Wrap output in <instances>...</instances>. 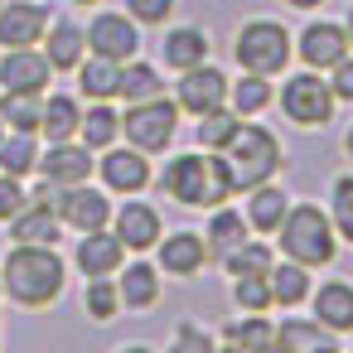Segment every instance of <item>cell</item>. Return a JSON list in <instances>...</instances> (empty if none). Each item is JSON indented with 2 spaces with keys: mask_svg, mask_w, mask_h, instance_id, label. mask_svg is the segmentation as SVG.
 I'll use <instances>...</instances> for the list:
<instances>
[{
  "mask_svg": "<svg viewBox=\"0 0 353 353\" xmlns=\"http://www.w3.org/2000/svg\"><path fill=\"white\" fill-rule=\"evenodd\" d=\"M343 155H348V160H353V126H348V131H343Z\"/></svg>",
  "mask_w": 353,
  "mask_h": 353,
  "instance_id": "48",
  "label": "cell"
},
{
  "mask_svg": "<svg viewBox=\"0 0 353 353\" xmlns=\"http://www.w3.org/2000/svg\"><path fill=\"white\" fill-rule=\"evenodd\" d=\"M218 343L223 348H276V324L266 314H247L242 310V319H228L218 329Z\"/></svg>",
  "mask_w": 353,
  "mask_h": 353,
  "instance_id": "31",
  "label": "cell"
},
{
  "mask_svg": "<svg viewBox=\"0 0 353 353\" xmlns=\"http://www.w3.org/2000/svg\"><path fill=\"white\" fill-rule=\"evenodd\" d=\"M208 54H213V44H208V30H199V25H174V30H165V44H160V59H165V68L184 73V68H199V63H208Z\"/></svg>",
  "mask_w": 353,
  "mask_h": 353,
  "instance_id": "21",
  "label": "cell"
},
{
  "mask_svg": "<svg viewBox=\"0 0 353 353\" xmlns=\"http://www.w3.org/2000/svg\"><path fill=\"white\" fill-rule=\"evenodd\" d=\"M97 174H102V189L107 194H141L150 189V155L136 150V145H107L97 150Z\"/></svg>",
  "mask_w": 353,
  "mask_h": 353,
  "instance_id": "11",
  "label": "cell"
},
{
  "mask_svg": "<svg viewBox=\"0 0 353 353\" xmlns=\"http://www.w3.org/2000/svg\"><path fill=\"white\" fill-rule=\"evenodd\" d=\"M155 266L160 276H179V281H194L203 266H208V247H203V232L194 228H179V232H160L155 242Z\"/></svg>",
  "mask_w": 353,
  "mask_h": 353,
  "instance_id": "12",
  "label": "cell"
},
{
  "mask_svg": "<svg viewBox=\"0 0 353 353\" xmlns=\"http://www.w3.org/2000/svg\"><path fill=\"white\" fill-rule=\"evenodd\" d=\"M59 223L73 228V232L107 228V223H112V194H107V189H92L88 179H83V184H68V189H63V203H59Z\"/></svg>",
  "mask_w": 353,
  "mask_h": 353,
  "instance_id": "16",
  "label": "cell"
},
{
  "mask_svg": "<svg viewBox=\"0 0 353 353\" xmlns=\"http://www.w3.org/2000/svg\"><path fill=\"white\" fill-rule=\"evenodd\" d=\"M0 136H6V121H0Z\"/></svg>",
  "mask_w": 353,
  "mask_h": 353,
  "instance_id": "50",
  "label": "cell"
},
{
  "mask_svg": "<svg viewBox=\"0 0 353 353\" xmlns=\"http://www.w3.org/2000/svg\"><path fill=\"white\" fill-rule=\"evenodd\" d=\"M107 228L121 237V247H126V252H150V247L160 242V232H165V223H160L155 203H141L136 194H126V203H121V208H112V223H107Z\"/></svg>",
  "mask_w": 353,
  "mask_h": 353,
  "instance_id": "14",
  "label": "cell"
},
{
  "mask_svg": "<svg viewBox=\"0 0 353 353\" xmlns=\"http://www.w3.org/2000/svg\"><path fill=\"white\" fill-rule=\"evenodd\" d=\"M25 203H30L25 179H15V174H0V223H10V218H15Z\"/></svg>",
  "mask_w": 353,
  "mask_h": 353,
  "instance_id": "41",
  "label": "cell"
},
{
  "mask_svg": "<svg viewBox=\"0 0 353 353\" xmlns=\"http://www.w3.org/2000/svg\"><path fill=\"white\" fill-rule=\"evenodd\" d=\"M266 281H271V305H281V310H295V305H305V300H310V290H314V276H310V266H300V261H290V256L271 261Z\"/></svg>",
  "mask_w": 353,
  "mask_h": 353,
  "instance_id": "26",
  "label": "cell"
},
{
  "mask_svg": "<svg viewBox=\"0 0 353 353\" xmlns=\"http://www.w3.org/2000/svg\"><path fill=\"white\" fill-rule=\"evenodd\" d=\"M228 102V73L213 68V63H199V68H184L179 83H174V107L184 117H203L213 107Z\"/></svg>",
  "mask_w": 353,
  "mask_h": 353,
  "instance_id": "10",
  "label": "cell"
},
{
  "mask_svg": "<svg viewBox=\"0 0 353 353\" xmlns=\"http://www.w3.org/2000/svg\"><path fill=\"white\" fill-rule=\"evenodd\" d=\"M39 165V136L34 131H6L0 136V174L30 179Z\"/></svg>",
  "mask_w": 353,
  "mask_h": 353,
  "instance_id": "32",
  "label": "cell"
},
{
  "mask_svg": "<svg viewBox=\"0 0 353 353\" xmlns=\"http://www.w3.org/2000/svg\"><path fill=\"white\" fill-rule=\"evenodd\" d=\"M324 78H329V92H334L339 102H348V107H353V54H343Z\"/></svg>",
  "mask_w": 353,
  "mask_h": 353,
  "instance_id": "43",
  "label": "cell"
},
{
  "mask_svg": "<svg viewBox=\"0 0 353 353\" xmlns=\"http://www.w3.org/2000/svg\"><path fill=\"white\" fill-rule=\"evenodd\" d=\"M49 20L54 15L39 0H0V49H34Z\"/></svg>",
  "mask_w": 353,
  "mask_h": 353,
  "instance_id": "13",
  "label": "cell"
},
{
  "mask_svg": "<svg viewBox=\"0 0 353 353\" xmlns=\"http://www.w3.org/2000/svg\"><path fill=\"white\" fill-rule=\"evenodd\" d=\"M232 59H237L242 73H266V78H276V73H285V63L295 59V34H290L281 20L256 15V20L237 25V34H232Z\"/></svg>",
  "mask_w": 353,
  "mask_h": 353,
  "instance_id": "5",
  "label": "cell"
},
{
  "mask_svg": "<svg viewBox=\"0 0 353 353\" xmlns=\"http://www.w3.org/2000/svg\"><path fill=\"white\" fill-rule=\"evenodd\" d=\"M126 261V247L112 228H92V232H78V247H73V266L83 276H117Z\"/></svg>",
  "mask_w": 353,
  "mask_h": 353,
  "instance_id": "18",
  "label": "cell"
},
{
  "mask_svg": "<svg viewBox=\"0 0 353 353\" xmlns=\"http://www.w3.org/2000/svg\"><path fill=\"white\" fill-rule=\"evenodd\" d=\"M117 290H121V310H150V305H160V266L155 261H121Z\"/></svg>",
  "mask_w": 353,
  "mask_h": 353,
  "instance_id": "23",
  "label": "cell"
},
{
  "mask_svg": "<svg viewBox=\"0 0 353 353\" xmlns=\"http://www.w3.org/2000/svg\"><path fill=\"white\" fill-rule=\"evenodd\" d=\"M276 348H281V353H334V348H339V334L324 329L314 314H310V319L295 314V319H281V324H276Z\"/></svg>",
  "mask_w": 353,
  "mask_h": 353,
  "instance_id": "22",
  "label": "cell"
},
{
  "mask_svg": "<svg viewBox=\"0 0 353 353\" xmlns=\"http://www.w3.org/2000/svg\"><path fill=\"white\" fill-rule=\"evenodd\" d=\"M343 54H353V44H348V34H343V20H310L300 34H295V59L305 63V68H314V73H329Z\"/></svg>",
  "mask_w": 353,
  "mask_h": 353,
  "instance_id": "9",
  "label": "cell"
},
{
  "mask_svg": "<svg viewBox=\"0 0 353 353\" xmlns=\"http://www.w3.org/2000/svg\"><path fill=\"white\" fill-rule=\"evenodd\" d=\"M218 155H223L228 179H232L237 194H247V189H256V184H266V179H276L285 170V145L276 141V131H266V126H256L247 117H242V126L232 131V141Z\"/></svg>",
  "mask_w": 353,
  "mask_h": 353,
  "instance_id": "4",
  "label": "cell"
},
{
  "mask_svg": "<svg viewBox=\"0 0 353 353\" xmlns=\"http://www.w3.org/2000/svg\"><path fill=\"white\" fill-rule=\"evenodd\" d=\"M59 232H63V223H59V213H49V208H39V203H25L15 218H10V242H59Z\"/></svg>",
  "mask_w": 353,
  "mask_h": 353,
  "instance_id": "34",
  "label": "cell"
},
{
  "mask_svg": "<svg viewBox=\"0 0 353 353\" xmlns=\"http://www.w3.org/2000/svg\"><path fill=\"white\" fill-rule=\"evenodd\" d=\"M329 223H334L339 242H353V170L329 184Z\"/></svg>",
  "mask_w": 353,
  "mask_h": 353,
  "instance_id": "40",
  "label": "cell"
},
{
  "mask_svg": "<svg viewBox=\"0 0 353 353\" xmlns=\"http://www.w3.org/2000/svg\"><path fill=\"white\" fill-rule=\"evenodd\" d=\"M242 126V117L223 102V107H213V112H203V117H194V141L203 145V150H223L228 141H232V131Z\"/></svg>",
  "mask_w": 353,
  "mask_h": 353,
  "instance_id": "37",
  "label": "cell"
},
{
  "mask_svg": "<svg viewBox=\"0 0 353 353\" xmlns=\"http://www.w3.org/2000/svg\"><path fill=\"white\" fill-rule=\"evenodd\" d=\"M271 237H276V252H281V256H290V261H300V266H310V271L334 266V256H339V232H334V223H329V208H319V203H310V199L290 203L285 218H281V228H276Z\"/></svg>",
  "mask_w": 353,
  "mask_h": 353,
  "instance_id": "3",
  "label": "cell"
},
{
  "mask_svg": "<svg viewBox=\"0 0 353 353\" xmlns=\"http://www.w3.org/2000/svg\"><path fill=\"white\" fill-rule=\"evenodd\" d=\"M213 343H218V339H213L208 329H199V324H179V334H174V348H199V353H203V348H213Z\"/></svg>",
  "mask_w": 353,
  "mask_h": 353,
  "instance_id": "45",
  "label": "cell"
},
{
  "mask_svg": "<svg viewBox=\"0 0 353 353\" xmlns=\"http://www.w3.org/2000/svg\"><path fill=\"white\" fill-rule=\"evenodd\" d=\"M271 102H276V88H271L266 73H242L237 83H228V107H232L237 117H256V112H266Z\"/></svg>",
  "mask_w": 353,
  "mask_h": 353,
  "instance_id": "33",
  "label": "cell"
},
{
  "mask_svg": "<svg viewBox=\"0 0 353 353\" xmlns=\"http://www.w3.org/2000/svg\"><path fill=\"white\" fill-rule=\"evenodd\" d=\"M126 15L136 20V25H165L170 15H174V0H126Z\"/></svg>",
  "mask_w": 353,
  "mask_h": 353,
  "instance_id": "42",
  "label": "cell"
},
{
  "mask_svg": "<svg viewBox=\"0 0 353 353\" xmlns=\"http://www.w3.org/2000/svg\"><path fill=\"white\" fill-rule=\"evenodd\" d=\"M271 261H276V247L261 242V237H247V242H237V247L223 256V271H228V276H266Z\"/></svg>",
  "mask_w": 353,
  "mask_h": 353,
  "instance_id": "35",
  "label": "cell"
},
{
  "mask_svg": "<svg viewBox=\"0 0 353 353\" xmlns=\"http://www.w3.org/2000/svg\"><path fill=\"white\" fill-rule=\"evenodd\" d=\"M281 112H285V121L300 126V131H324V126L334 121V112H339V97L329 92V78H324V73L300 68V73H290V78L281 83Z\"/></svg>",
  "mask_w": 353,
  "mask_h": 353,
  "instance_id": "6",
  "label": "cell"
},
{
  "mask_svg": "<svg viewBox=\"0 0 353 353\" xmlns=\"http://www.w3.org/2000/svg\"><path fill=\"white\" fill-rule=\"evenodd\" d=\"M68 285V261L49 242H15L0 261V290L25 310H49Z\"/></svg>",
  "mask_w": 353,
  "mask_h": 353,
  "instance_id": "1",
  "label": "cell"
},
{
  "mask_svg": "<svg viewBox=\"0 0 353 353\" xmlns=\"http://www.w3.org/2000/svg\"><path fill=\"white\" fill-rule=\"evenodd\" d=\"M39 112H44V92H0V121H6V131H34L39 136Z\"/></svg>",
  "mask_w": 353,
  "mask_h": 353,
  "instance_id": "36",
  "label": "cell"
},
{
  "mask_svg": "<svg viewBox=\"0 0 353 353\" xmlns=\"http://www.w3.org/2000/svg\"><path fill=\"white\" fill-rule=\"evenodd\" d=\"M160 194L174 199L179 208H218V203L237 199L218 150H179V155H170L165 174H160Z\"/></svg>",
  "mask_w": 353,
  "mask_h": 353,
  "instance_id": "2",
  "label": "cell"
},
{
  "mask_svg": "<svg viewBox=\"0 0 353 353\" xmlns=\"http://www.w3.org/2000/svg\"><path fill=\"white\" fill-rule=\"evenodd\" d=\"M117 136H121V112L112 102H88L83 107V121H78V141L97 155V150L117 145Z\"/></svg>",
  "mask_w": 353,
  "mask_h": 353,
  "instance_id": "28",
  "label": "cell"
},
{
  "mask_svg": "<svg viewBox=\"0 0 353 353\" xmlns=\"http://www.w3.org/2000/svg\"><path fill=\"white\" fill-rule=\"evenodd\" d=\"M160 92H165V73L155 63H145L141 54L121 63V73H117V97L121 102H145V97H160Z\"/></svg>",
  "mask_w": 353,
  "mask_h": 353,
  "instance_id": "29",
  "label": "cell"
},
{
  "mask_svg": "<svg viewBox=\"0 0 353 353\" xmlns=\"http://www.w3.org/2000/svg\"><path fill=\"white\" fill-rule=\"evenodd\" d=\"M88 34V54H102L112 63H126L141 54V25L126 15V10H102L92 15V25L83 30Z\"/></svg>",
  "mask_w": 353,
  "mask_h": 353,
  "instance_id": "8",
  "label": "cell"
},
{
  "mask_svg": "<svg viewBox=\"0 0 353 353\" xmlns=\"http://www.w3.org/2000/svg\"><path fill=\"white\" fill-rule=\"evenodd\" d=\"M252 237V228H247V218H242V208H232V203H218L213 208V218H208V228H203V247H208V261H223L237 242H247Z\"/></svg>",
  "mask_w": 353,
  "mask_h": 353,
  "instance_id": "25",
  "label": "cell"
},
{
  "mask_svg": "<svg viewBox=\"0 0 353 353\" xmlns=\"http://www.w3.org/2000/svg\"><path fill=\"white\" fill-rule=\"evenodd\" d=\"M228 295L247 314H266L271 310V281L266 276H228Z\"/></svg>",
  "mask_w": 353,
  "mask_h": 353,
  "instance_id": "39",
  "label": "cell"
},
{
  "mask_svg": "<svg viewBox=\"0 0 353 353\" xmlns=\"http://www.w3.org/2000/svg\"><path fill=\"white\" fill-rule=\"evenodd\" d=\"M30 203H39V208H49V213H59V203H63V184H54V179H44V174H39V184L30 189Z\"/></svg>",
  "mask_w": 353,
  "mask_h": 353,
  "instance_id": "44",
  "label": "cell"
},
{
  "mask_svg": "<svg viewBox=\"0 0 353 353\" xmlns=\"http://www.w3.org/2000/svg\"><path fill=\"white\" fill-rule=\"evenodd\" d=\"M49 59L34 49H6L0 54V92H49Z\"/></svg>",
  "mask_w": 353,
  "mask_h": 353,
  "instance_id": "17",
  "label": "cell"
},
{
  "mask_svg": "<svg viewBox=\"0 0 353 353\" xmlns=\"http://www.w3.org/2000/svg\"><path fill=\"white\" fill-rule=\"evenodd\" d=\"M92 170H97V160L78 136L73 141H49V150H39V165H34V174H44L54 184H63V189L92 179Z\"/></svg>",
  "mask_w": 353,
  "mask_h": 353,
  "instance_id": "15",
  "label": "cell"
},
{
  "mask_svg": "<svg viewBox=\"0 0 353 353\" xmlns=\"http://www.w3.org/2000/svg\"><path fill=\"white\" fill-rule=\"evenodd\" d=\"M285 6H290V10H319L324 0H285Z\"/></svg>",
  "mask_w": 353,
  "mask_h": 353,
  "instance_id": "46",
  "label": "cell"
},
{
  "mask_svg": "<svg viewBox=\"0 0 353 353\" xmlns=\"http://www.w3.org/2000/svg\"><path fill=\"white\" fill-rule=\"evenodd\" d=\"M39 44H44L39 54L49 59L54 73H73V68L88 59V34H83V25H73V20H49V30H44Z\"/></svg>",
  "mask_w": 353,
  "mask_h": 353,
  "instance_id": "19",
  "label": "cell"
},
{
  "mask_svg": "<svg viewBox=\"0 0 353 353\" xmlns=\"http://www.w3.org/2000/svg\"><path fill=\"white\" fill-rule=\"evenodd\" d=\"M285 208H290V194L276 184V179H266V184H256V189H247V228L252 232H261V237H271L276 228H281V218H285Z\"/></svg>",
  "mask_w": 353,
  "mask_h": 353,
  "instance_id": "24",
  "label": "cell"
},
{
  "mask_svg": "<svg viewBox=\"0 0 353 353\" xmlns=\"http://www.w3.org/2000/svg\"><path fill=\"white\" fill-rule=\"evenodd\" d=\"M68 6H97V0H68Z\"/></svg>",
  "mask_w": 353,
  "mask_h": 353,
  "instance_id": "49",
  "label": "cell"
},
{
  "mask_svg": "<svg viewBox=\"0 0 353 353\" xmlns=\"http://www.w3.org/2000/svg\"><path fill=\"white\" fill-rule=\"evenodd\" d=\"M179 107H174V97H145V102H126V112H121V136H126V145H136V150H145V155H165L170 145H174V131H179Z\"/></svg>",
  "mask_w": 353,
  "mask_h": 353,
  "instance_id": "7",
  "label": "cell"
},
{
  "mask_svg": "<svg viewBox=\"0 0 353 353\" xmlns=\"http://www.w3.org/2000/svg\"><path fill=\"white\" fill-rule=\"evenodd\" d=\"M78 121H83V102L73 92H49L44 97V112H39V136L44 141H73Z\"/></svg>",
  "mask_w": 353,
  "mask_h": 353,
  "instance_id": "27",
  "label": "cell"
},
{
  "mask_svg": "<svg viewBox=\"0 0 353 353\" xmlns=\"http://www.w3.org/2000/svg\"><path fill=\"white\" fill-rule=\"evenodd\" d=\"M343 34H348V44H353V6H348V15H343Z\"/></svg>",
  "mask_w": 353,
  "mask_h": 353,
  "instance_id": "47",
  "label": "cell"
},
{
  "mask_svg": "<svg viewBox=\"0 0 353 353\" xmlns=\"http://www.w3.org/2000/svg\"><path fill=\"white\" fill-rule=\"evenodd\" d=\"M310 314L334 329V334H353V281H324L310 290Z\"/></svg>",
  "mask_w": 353,
  "mask_h": 353,
  "instance_id": "20",
  "label": "cell"
},
{
  "mask_svg": "<svg viewBox=\"0 0 353 353\" xmlns=\"http://www.w3.org/2000/svg\"><path fill=\"white\" fill-rule=\"evenodd\" d=\"M83 314H88V319H97V324H107V319H117V314H121L117 276H88V285H83Z\"/></svg>",
  "mask_w": 353,
  "mask_h": 353,
  "instance_id": "38",
  "label": "cell"
},
{
  "mask_svg": "<svg viewBox=\"0 0 353 353\" xmlns=\"http://www.w3.org/2000/svg\"><path fill=\"white\" fill-rule=\"evenodd\" d=\"M73 73H78V92L88 102H117V73H121V63H112L102 54H88Z\"/></svg>",
  "mask_w": 353,
  "mask_h": 353,
  "instance_id": "30",
  "label": "cell"
}]
</instances>
